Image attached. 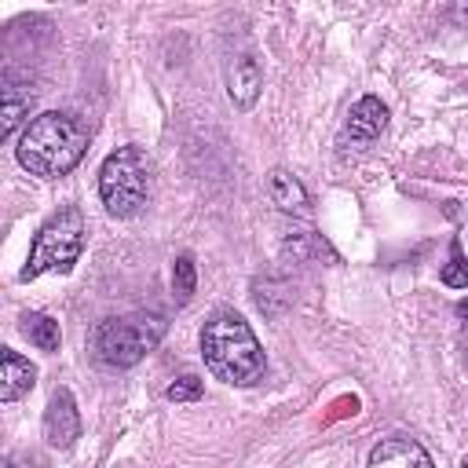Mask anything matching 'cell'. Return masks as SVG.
<instances>
[{"instance_id": "obj_15", "label": "cell", "mask_w": 468, "mask_h": 468, "mask_svg": "<svg viewBox=\"0 0 468 468\" xmlns=\"http://www.w3.org/2000/svg\"><path fill=\"white\" fill-rule=\"evenodd\" d=\"M194 285H197V271H194V256H176L172 263V289L179 300H190L194 296Z\"/></svg>"}, {"instance_id": "obj_17", "label": "cell", "mask_w": 468, "mask_h": 468, "mask_svg": "<svg viewBox=\"0 0 468 468\" xmlns=\"http://www.w3.org/2000/svg\"><path fill=\"white\" fill-rule=\"evenodd\" d=\"M457 314H461V318L468 322V300H461V303H457Z\"/></svg>"}, {"instance_id": "obj_2", "label": "cell", "mask_w": 468, "mask_h": 468, "mask_svg": "<svg viewBox=\"0 0 468 468\" xmlns=\"http://www.w3.org/2000/svg\"><path fill=\"white\" fill-rule=\"evenodd\" d=\"M201 355H205L208 373L223 384H234V388L256 384L267 369V358H263V347H260L252 325L234 311H219L205 322Z\"/></svg>"}, {"instance_id": "obj_10", "label": "cell", "mask_w": 468, "mask_h": 468, "mask_svg": "<svg viewBox=\"0 0 468 468\" xmlns=\"http://www.w3.org/2000/svg\"><path fill=\"white\" fill-rule=\"evenodd\" d=\"M0 358H4L0 402H15V399H22V395L37 384V366H33L29 358H22L18 351H11V347H4V351H0Z\"/></svg>"}, {"instance_id": "obj_18", "label": "cell", "mask_w": 468, "mask_h": 468, "mask_svg": "<svg viewBox=\"0 0 468 468\" xmlns=\"http://www.w3.org/2000/svg\"><path fill=\"white\" fill-rule=\"evenodd\" d=\"M457 468H468V457H461V464H457Z\"/></svg>"}, {"instance_id": "obj_3", "label": "cell", "mask_w": 468, "mask_h": 468, "mask_svg": "<svg viewBox=\"0 0 468 468\" xmlns=\"http://www.w3.org/2000/svg\"><path fill=\"white\" fill-rule=\"evenodd\" d=\"M165 336V318L161 314H128V318H106L91 329V351L99 362L113 369H132L135 362L146 358Z\"/></svg>"}, {"instance_id": "obj_11", "label": "cell", "mask_w": 468, "mask_h": 468, "mask_svg": "<svg viewBox=\"0 0 468 468\" xmlns=\"http://www.w3.org/2000/svg\"><path fill=\"white\" fill-rule=\"evenodd\" d=\"M0 95H4V121H0V135H11L15 132V124L29 113V106H33V88L29 84H18L11 73L4 77V88H0Z\"/></svg>"}, {"instance_id": "obj_4", "label": "cell", "mask_w": 468, "mask_h": 468, "mask_svg": "<svg viewBox=\"0 0 468 468\" xmlns=\"http://www.w3.org/2000/svg\"><path fill=\"white\" fill-rule=\"evenodd\" d=\"M150 194V161L139 146H117L99 168V197L110 216L128 219L146 205Z\"/></svg>"}, {"instance_id": "obj_6", "label": "cell", "mask_w": 468, "mask_h": 468, "mask_svg": "<svg viewBox=\"0 0 468 468\" xmlns=\"http://www.w3.org/2000/svg\"><path fill=\"white\" fill-rule=\"evenodd\" d=\"M80 435V413H77V402L66 388H55V395L48 399V410H44V439L48 446L55 450H69Z\"/></svg>"}, {"instance_id": "obj_7", "label": "cell", "mask_w": 468, "mask_h": 468, "mask_svg": "<svg viewBox=\"0 0 468 468\" xmlns=\"http://www.w3.org/2000/svg\"><path fill=\"white\" fill-rule=\"evenodd\" d=\"M260 88H263V69H260V62H256L249 51L234 55V58L227 62V95H230V102H234L238 110H249V106L260 99Z\"/></svg>"}, {"instance_id": "obj_13", "label": "cell", "mask_w": 468, "mask_h": 468, "mask_svg": "<svg viewBox=\"0 0 468 468\" xmlns=\"http://www.w3.org/2000/svg\"><path fill=\"white\" fill-rule=\"evenodd\" d=\"M22 333H26V340L37 344L40 351H58L62 333H58V322H55V318H48V314H40V311H26V314H22Z\"/></svg>"}, {"instance_id": "obj_12", "label": "cell", "mask_w": 468, "mask_h": 468, "mask_svg": "<svg viewBox=\"0 0 468 468\" xmlns=\"http://www.w3.org/2000/svg\"><path fill=\"white\" fill-rule=\"evenodd\" d=\"M267 190H271V201H274L282 212H300V208L307 205L303 183H300L292 172H285V168H274V172H271Z\"/></svg>"}, {"instance_id": "obj_9", "label": "cell", "mask_w": 468, "mask_h": 468, "mask_svg": "<svg viewBox=\"0 0 468 468\" xmlns=\"http://www.w3.org/2000/svg\"><path fill=\"white\" fill-rule=\"evenodd\" d=\"M384 124H388V106L377 99V95H362L355 106H351V113H347V135L351 139H358V143H369V139H377L380 132H384Z\"/></svg>"}, {"instance_id": "obj_1", "label": "cell", "mask_w": 468, "mask_h": 468, "mask_svg": "<svg viewBox=\"0 0 468 468\" xmlns=\"http://www.w3.org/2000/svg\"><path fill=\"white\" fill-rule=\"evenodd\" d=\"M88 124L73 113H62V110H48V113H37L22 135H18V165L40 179H58L66 176L88 150Z\"/></svg>"}, {"instance_id": "obj_8", "label": "cell", "mask_w": 468, "mask_h": 468, "mask_svg": "<svg viewBox=\"0 0 468 468\" xmlns=\"http://www.w3.org/2000/svg\"><path fill=\"white\" fill-rule=\"evenodd\" d=\"M369 468H435L428 450L417 442V439H406V435H391V439H380L369 453Z\"/></svg>"}, {"instance_id": "obj_5", "label": "cell", "mask_w": 468, "mask_h": 468, "mask_svg": "<svg viewBox=\"0 0 468 468\" xmlns=\"http://www.w3.org/2000/svg\"><path fill=\"white\" fill-rule=\"evenodd\" d=\"M84 249V216L77 205H66L58 208L33 238V249H29V260L22 267V282H33L40 278L44 271H69L77 263Z\"/></svg>"}, {"instance_id": "obj_14", "label": "cell", "mask_w": 468, "mask_h": 468, "mask_svg": "<svg viewBox=\"0 0 468 468\" xmlns=\"http://www.w3.org/2000/svg\"><path fill=\"white\" fill-rule=\"evenodd\" d=\"M442 285H450V289H468V260H464V249H461L457 238L450 241V260H446V267H442Z\"/></svg>"}, {"instance_id": "obj_16", "label": "cell", "mask_w": 468, "mask_h": 468, "mask_svg": "<svg viewBox=\"0 0 468 468\" xmlns=\"http://www.w3.org/2000/svg\"><path fill=\"white\" fill-rule=\"evenodd\" d=\"M201 391H205V384H201V377H194V373H186V377H179L176 384H168V399L172 402H194V399H201Z\"/></svg>"}]
</instances>
